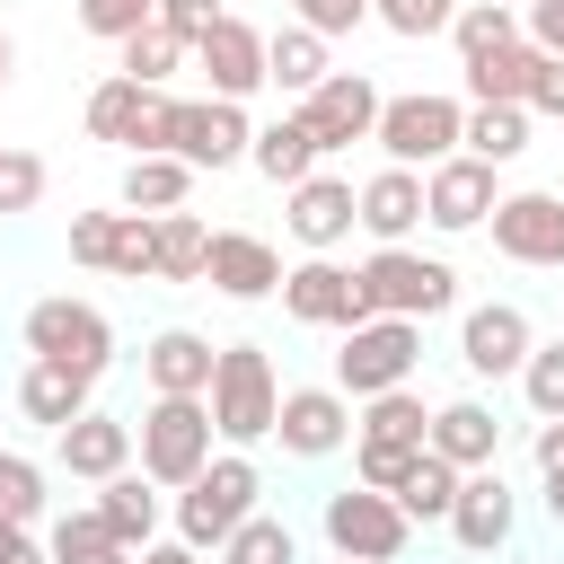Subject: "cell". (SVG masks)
<instances>
[{
	"mask_svg": "<svg viewBox=\"0 0 564 564\" xmlns=\"http://www.w3.org/2000/svg\"><path fill=\"white\" fill-rule=\"evenodd\" d=\"M212 361H220V344L194 335V326H159V335L141 344L150 397H212Z\"/></svg>",
	"mask_w": 564,
	"mask_h": 564,
	"instance_id": "44dd1931",
	"label": "cell"
},
{
	"mask_svg": "<svg viewBox=\"0 0 564 564\" xmlns=\"http://www.w3.org/2000/svg\"><path fill=\"white\" fill-rule=\"evenodd\" d=\"M194 62H203L212 97H238V106H247V97L264 88V35H256L247 18H229V9H220V18L194 35Z\"/></svg>",
	"mask_w": 564,
	"mask_h": 564,
	"instance_id": "d6986e66",
	"label": "cell"
},
{
	"mask_svg": "<svg viewBox=\"0 0 564 564\" xmlns=\"http://www.w3.org/2000/svg\"><path fill=\"white\" fill-rule=\"evenodd\" d=\"M538 44L520 35V44H502V53H485V62H467V97L476 106H529V79H538Z\"/></svg>",
	"mask_w": 564,
	"mask_h": 564,
	"instance_id": "1f68e13d",
	"label": "cell"
},
{
	"mask_svg": "<svg viewBox=\"0 0 564 564\" xmlns=\"http://www.w3.org/2000/svg\"><path fill=\"white\" fill-rule=\"evenodd\" d=\"M88 388H97L88 370H70V361H44V352H35V361H26V379H18V414H26V423H44V432H62V423H79V414H88Z\"/></svg>",
	"mask_w": 564,
	"mask_h": 564,
	"instance_id": "484cf974",
	"label": "cell"
},
{
	"mask_svg": "<svg viewBox=\"0 0 564 564\" xmlns=\"http://www.w3.org/2000/svg\"><path fill=\"white\" fill-rule=\"evenodd\" d=\"M106 273H123V282L159 273V212H115V264Z\"/></svg>",
	"mask_w": 564,
	"mask_h": 564,
	"instance_id": "f35d334b",
	"label": "cell"
},
{
	"mask_svg": "<svg viewBox=\"0 0 564 564\" xmlns=\"http://www.w3.org/2000/svg\"><path fill=\"white\" fill-rule=\"evenodd\" d=\"M511 529H520V494L502 485V467H467L458 476V502H449V538L467 555H502Z\"/></svg>",
	"mask_w": 564,
	"mask_h": 564,
	"instance_id": "e0dca14e",
	"label": "cell"
},
{
	"mask_svg": "<svg viewBox=\"0 0 564 564\" xmlns=\"http://www.w3.org/2000/svg\"><path fill=\"white\" fill-rule=\"evenodd\" d=\"M317 529H326V546H335V555H352V564H397V555L414 546L405 502H397V494H379V485H361V476H352L344 494H326Z\"/></svg>",
	"mask_w": 564,
	"mask_h": 564,
	"instance_id": "277c9868",
	"label": "cell"
},
{
	"mask_svg": "<svg viewBox=\"0 0 564 564\" xmlns=\"http://www.w3.org/2000/svg\"><path fill=\"white\" fill-rule=\"evenodd\" d=\"M520 35H529V26H520V9H511V0H458V18H449L458 62H485V53L520 44Z\"/></svg>",
	"mask_w": 564,
	"mask_h": 564,
	"instance_id": "d6a6232c",
	"label": "cell"
},
{
	"mask_svg": "<svg viewBox=\"0 0 564 564\" xmlns=\"http://www.w3.org/2000/svg\"><path fill=\"white\" fill-rule=\"evenodd\" d=\"M370 18L388 26V35H449V18H458V0H370Z\"/></svg>",
	"mask_w": 564,
	"mask_h": 564,
	"instance_id": "60d3db41",
	"label": "cell"
},
{
	"mask_svg": "<svg viewBox=\"0 0 564 564\" xmlns=\"http://www.w3.org/2000/svg\"><path fill=\"white\" fill-rule=\"evenodd\" d=\"M326 70H335V62H326V35H317V26H300V18H291V26H273V35H264V79H273L282 97H308Z\"/></svg>",
	"mask_w": 564,
	"mask_h": 564,
	"instance_id": "f546056e",
	"label": "cell"
},
{
	"mask_svg": "<svg viewBox=\"0 0 564 564\" xmlns=\"http://www.w3.org/2000/svg\"><path fill=\"white\" fill-rule=\"evenodd\" d=\"M0 520H26V529L44 520V467L18 458V449H9V467H0Z\"/></svg>",
	"mask_w": 564,
	"mask_h": 564,
	"instance_id": "7bdbcfd3",
	"label": "cell"
},
{
	"mask_svg": "<svg viewBox=\"0 0 564 564\" xmlns=\"http://www.w3.org/2000/svg\"><path fill=\"white\" fill-rule=\"evenodd\" d=\"M458 476H467V467H449L441 449H423V458H414V476L397 485V502H405V520H414V529H432V520L449 529V502H458Z\"/></svg>",
	"mask_w": 564,
	"mask_h": 564,
	"instance_id": "836d02e7",
	"label": "cell"
},
{
	"mask_svg": "<svg viewBox=\"0 0 564 564\" xmlns=\"http://www.w3.org/2000/svg\"><path fill=\"white\" fill-rule=\"evenodd\" d=\"M335 564H352V555H335Z\"/></svg>",
	"mask_w": 564,
	"mask_h": 564,
	"instance_id": "91938a15",
	"label": "cell"
},
{
	"mask_svg": "<svg viewBox=\"0 0 564 564\" xmlns=\"http://www.w3.org/2000/svg\"><path fill=\"white\" fill-rule=\"evenodd\" d=\"M256 494H264L256 458H247V449H220L194 485H176V538H185V546H229V529L256 520Z\"/></svg>",
	"mask_w": 564,
	"mask_h": 564,
	"instance_id": "3957f363",
	"label": "cell"
},
{
	"mask_svg": "<svg viewBox=\"0 0 564 564\" xmlns=\"http://www.w3.org/2000/svg\"><path fill=\"white\" fill-rule=\"evenodd\" d=\"M520 26H529V44H538V53H564V0H529V9H520Z\"/></svg>",
	"mask_w": 564,
	"mask_h": 564,
	"instance_id": "681fc988",
	"label": "cell"
},
{
	"mask_svg": "<svg viewBox=\"0 0 564 564\" xmlns=\"http://www.w3.org/2000/svg\"><path fill=\"white\" fill-rule=\"evenodd\" d=\"M370 141H379L397 167H441V159L467 141V106H458V97H432V88H414V97H388Z\"/></svg>",
	"mask_w": 564,
	"mask_h": 564,
	"instance_id": "8992f818",
	"label": "cell"
},
{
	"mask_svg": "<svg viewBox=\"0 0 564 564\" xmlns=\"http://www.w3.org/2000/svg\"><path fill=\"white\" fill-rule=\"evenodd\" d=\"M282 256H273V238H256V229H212V264H203V282L220 291V300H273L282 291Z\"/></svg>",
	"mask_w": 564,
	"mask_h": 564,
	"instance_id": "ffe728a7",
	"label": "cell"
},
{
	"mask_svg": "<svg viewBox=\"0 0 564 564\" xmlns=\"http://www.w3.org/2000/svg\"><path fill=\"white\" fill-rule=\"evenodd\" d=\"M88 132L97 141H115L123 159H141V150H167V132H176V97L167 88H141V79H97L88 88Z\"/></svg>",
	"mask_w": 564,
	"mask_h": 564,
	"instance_id": "ba28073f",
	"label": "cell"
},
{
	"mask_svg": "<svg viewBox=\"0 0 564 564\" xmlns=\"http://www.w3.org/2000/svg\"><path fill=\"white\" fill-rule=\"evenodd\" d=\"M0 564H53V555L26 538V520H0Z\"/></svg>",
	"mask_w": 564,
	"mask_h": 564,
	"instance_id": "816d5d0a",
	"label": "cell"
},
{
	"mask_svg": "<svg viewBox=\"0 0 564 564\" xmlns=\"http://www.w3.org/2000/svg\"><path fill=\"white\" fill-rule=\"evenodd\" d=\"M538 476H564V414L538 423Z\"/></svg>",
	"mask_w": 564,
	"mask_h": 564,
	"instance_id": "f5cc1de1",
	"label": "cell"
},
{
	"mask_svg": "<svg viewBox=\"0 0 564 564\" xmlns=\"http://www.w3.org/2000/svg\"><path fill=\"white\" fill-rule=\"evenodd\" d=\"M529 352H538V326H529L520 300H485V308L458 317V361H467L476 379H520Z\"/></svg>",
	"mask_w": 564,
	"mask_h": 564,
	"instance_id": "4fadbf2b",
	"label": "cell"
},
{
	"mask_svg": "<svg viewBox=\"0 0 564 564\" xmlns=\"http://www.w3.org/2000/svg\"><path fill=\"white\" fill-rule=\"evenodd\" d=\"M44 555H53V564H132V546H115V529L97 520V502H88V511H62L53 538H44Z\"/></svg>",
	"mask_w": 564,
	"mask_h": 564,
	"instance_id": "e575fe53",
	"label": "cell"
},
{
	"mask_svg": "<svg viewBox=\"0 0 564 564\" xmlns=\"http://www.w3.org/2000/svg\"><path fill=\"white\" fill-rule=\"evenodd\" d=\"M352 273H361V291H370L379 317H441V308L458 300V273H449L441 256H423V247H379V256L352 264Z\"/></svg>",
	"mask_w": 564,
	"mask_h": 564,
	"instance_id": "52a82bcc",
	"label": "cell"
},
{
	"mask_svg": "<svg viewBox=\"0 0 564 564\" xmlns=\"http://www.w3.org/2000/svg\"><path fill=\"white\" fill-rule=\"evenodd\" d=\"M26 352H44V361H70V370L106 379V361H115V326H106V308H97V300L53 291V300H35V308H26Z\"/></svg>",
	"mask_w": 564,
	"mask_h": 564,
	"instance_id": "9c48e42d",
	"label": "cell"
},
{
	"mask_svg": "<svg viewBox=\"0 0 564 564\" xmlns=\"http://www.w3.org/2000/svg\"><path fill=\"white\" fill-rule=\"evenodd\" d=\"M9 70H18V44H9V26H0V88H9Z\"/></svg>",
	"mask_w": 564,
	"mask_h": 564,
	"instance_id": "9f6ffc18",
	"label": "cell"
},
{
	"mask_svg": "<svg viewBox=\"0 0 564 564\" xmlns=\"http://www.w3.org/2000/svg\"><path fill=\"white\" fill-rule=\"evenodd\" d=\"M159 494H167V485H150L141 467H123V476H106V485H97V520L115 529V546H132V555H141V546L159 538Z\"/></svg>",
	"mask_w": 564,
	"mask_h": 564,
	"instance_id": "4316f807",
	"label": "cell"
},
{
	"mask_svg": "<svg viewBox=\"0 0 564 564\" xmlns=\"http://www.w3.org/2000/svg\"><path fill=\"white\" fill-rule=\"evenodd\" d=\"M273 441L291 458H335L352 441V397L326 379V388H282V414H273Z\"/></svg>",
	"mask_w": 564,
	"mask_h": 564,
	"instance_id": "2e32d148",
	"label": "cell"
},
{
	"mask_svg": "<svg viewBox=\"0 0 564 564\" xmlns=\"http://www.w3.org/2000/svg\"><path fill=\"white\" fill-rule=\"evenodd\" d=\"M432 449H441L449 467H502V423H494V405H485V397L432 405Z\"/></svg>",
	"mask_w": 564,
	"mask_h": 564,
	"instance_id": "603a6c76",
	"label": "cell"
},
{
	"mask_svg": "<svg viewBox=\"0 0 564 564\" xmlns=\"http://www.w3.org/2000/svg\"><path fill=\"white\" fill-rule=\"evenodd\" d=\"M194 176L203 167H185L176 150H141V159H123V212H185V194H194Z\"/></svg>",
	"mask_w": 564,
	"mask_h": 564,
	"instance_id": "83f0119b",
	"label": "cell"
},
{
	"mask_svg": "<svg viewBox=\"0 0 564 564\" xmlns=\"http://www.w3.org/2000/svg\"><path fill=\"white\" fill-rule=\"evenodd\" d=\"M291 203H282V220H291V238L308 247V256H335L352 229H361V185H344V176H300V185H282Z\"/></svg>",
	"mask_w": 564,
	"mask_h": 564,
	"instance_id": "5bb4252c",
	"label": "cell"
},
{
	"mask_svg": "<svg viewBox=\"0 0 564 564\" xmlns=\"http://www.w3.org/2000/svg\"><path fill=\"white\" fill-rule=\"evenodd\" d=\"M0 150H9V141H0Z\"/></svg>",
	"mask_w": 564,
	"mask_h": 564,
	"instance_id": "94428289",
	"label": "cell"
},
{
	"mask_svg": "<svg viewBox=\"0 0 564 564\" xmlns=\"http://www.w3.org/2000/svg\"><path fill=\"white\" fill-rule=\"evenodd\" d=\"M529 115H555V123H564V53L538 62V79H529Z\"/></svg>",
	"mask_w": 564,
	"mask_h": 564,
	"instance_id": "c3c4849f",
	"label": "cell"
},
{
	"mask_svg": "<svg viewBox=\"0 0 564 564\" xmlns=\"http://www.w3.org/2000/svg\"><path fill=\"white\" fill-rule=\"evenodd\" d=\"M282 308H291L300 326H335V335H352L361 317H379V308H370V291H361V273H344L335 256L291 264V273H282Z\"/></svg>",
	"mask_w": 564,
	"mask_h": 564,
	"instance_id": "7c38bea8",
	"label": "cell"
},
{
	"mask_svg": "<svg viewBox=\"0 0 564 564\" xmlns=\"http://www.w3.org/2000/svg\"><path fill=\"white\" fill-rule=\"evenodd\" d=\"M132 441H141V476H150V485H167V494H176V485H194V476L220 458V449H212V441H220L212 397H150Z\"/></svg>",
	"mask_w": 564,
	"mask_h": 564,
	"instance_id": "6da1fadb",
	"label": "cell"
},
{
	"mask_svg": "<svg viewBox=\"0 0 564 564\" xmlns=\"http://www.w3.org/2000/svg\"><path fill=\"white\" fill-rule=\"evenodd\" d=\"M414 458H423V449H405V441H352V476L379 485V494H397V485L414 476Z\"/></svg>",
	"mask_w": 564,
	"mask_h": 564,
	"instance_id": "b9f144b4",
	"label": "cell"
},
{
	"mask_svg": "<svg viewBox=\"0 0 564 564\" xmlns=\"http://www.w3.org/2000/svg\"><path fill=\"white\" fill-rule=\"evenodd\" d=\"M352 441H405V449H432V405L414 397V379L361 397V405H352Z\"/></svg>",
	"mask_w": 564,
	"mask_h": 564,
	"instance_id": "f1b7e54d",
	"label": "cell"
},
{
	"mask_svg": "<svg viewBox=\"0 0 564 564\" xmlns=\"http://www.w3.org/2000/svg\"><path fill=\"white\" fill-rule=\"evenodd\" d=\"M458 150L511 167V159L529 150V106H467V141H458Z\"/></svg>",
	"mask_w": 564,
	"mask_h": 564,
	"instance_id": "8d00e7d4",
	"label": "cell"
},
{
	"mask_svg": "<svg viewBox=\"0 0 564 564\" xmlns=\"http://www.w3.org/2000/svg\"><path fill=\"white\" fill-rule=\"evenodd\" d=\"M203 264H212V229L194 212H159V273L150 282H203Z\"/></svg>",
	"mask_w": 564,
	"mask_h": 564,
	"instance_id": "d590c367",
	"label": "cell"
},
{
	"mask_svg": "<svg viewBox=\"0 0 564 564\" xmlns=\"http://www.w3.org/2000/svg\"><path fill=\"white\" fill-rule=\"evenodd\" d=\"M70 264H88V273L115 264V212H70Z\"/></svg>",
	"mask_w": 564,
	"mask_h": 564,
	"instance_id": "bcb514c9",
	"label": "cell"
},
{
	"mask_svg": "<svg viewBox=\"0 0 564 564\" xmlns=\"http://www.w3.org/2000/svg\"><path fill=\"white\" fill-rule=\"evenodd\" d=\"M379 106H388V97H379L361 70H326V79L300 97V115H308V132L326 141V159L352 150V141H370V132H379Z\"/></svg>",
	"mask_w": 564,
	"mask_h": 564,
	"instance_id": "9a60e30c",
	"label": "cell"
},
{
	"mask_svg": "<svg viewBox=\"0 0 564 564\" xmlns=\"http://www.w3.org/2000/svg\"><path fill=\"white\" fill-rule=\"evenodd\" d=\"M0 467H9V449H0Z\"/></svg>",
	"mask_w": 564,
	"mask_h": 564,
	"instance_id": "6f0895ef",
	"label": "cell"
},
{
	"mask_svg": "<svg viewBox=\"0 0 564 564\" xmlns=\"http://www.w3.org/2000/svg\"><path fill=\"white\" fill-rule=\"evenodd\" d=\"M159 18V0H79V26L97 35V44H123V35H141Z\"/></svg>",
	"mask_w": 564,
	"mask_h": 564,
	"instance_id": "ee69618b",
	"label": "cell"
},
{
	"mask_svg": "<svg viewBox=\"0 0 564 564\" xmlns=\"http://www.w3.org/2000/svg\"><path fill=\"white\" fill-rule=\"evenodd\" d=\"M520 397H529V414H538V423H555V414H564V344H538V352L520 361Z\"/></svg>",
	"mask_w": 564,
	"mask_h": 564,
	"instance_id": "ab89813d",
	"label": "cell"
},
{
	"mask_svg": "<svg viewBox=\"0 0 564 564\" xmlns=\"http://www.w3.org/2000/svg\"><path fill=\"white\" fill-rule=\"evenodd\" d=\"M494 203H502V185H494V159H476V150H449L441 167H423V220H432L441 238H467V229H485V220H494Z\"/></svg>",
	"mask_w": 564,
	"mask_h": 564,
	"instance_id": "30bf717a",
	"label": "cell"
},
{
	"mask_svg": "<svg viewBox=\"0 0 564 564\" xmlns=\"http://www.w3.org/2000/svg\"><path fill=\"white\" fill-rule=\"evenodd\" d=\"M494 256H511V264H564V194H502L494 203Z\"/></svg>",
	"mask_w": 564,
	"mask_h": 564,
	"instance_id": "ac0fdd59",
	"label": "cell"
},
{
	"mask_svg": "<svg viewBox=\"0 0 564 564\" xmlns=\"http://www.w3.org/2000/svg\"><path fill=\"white\" fill-rule=\"evenodd\" d=\"M185 62H194V35H176L167 18H150L141 35H123V44H115V70H123V79H141V88H167Z\"/></svg>",
	"mask_w": 564,
	"mask_h": 564,
	"instance_id": "4dcf8cb0",
	"label": "cell"
},
{
	"mask_svg": "<svg viewBox=\"0 0 564 564\" xmlns=\"http://www.w3.org/2000/svg\"><path fill=\"white\" fill-rule=\"evenodd\" d=\"M273 414H282L273 352L264 344H220V361H212V423H220V441L256 449V441H273Z\"/></svg>",
	"mask_w": 564,
	"mask_h": 564,
	"instance_id": "7a4b0ae2",
	"label": "cell"
},
{
	"mask_svg": "<svg viewBox=\"0 0 564 564\" xmlns=\"http://www.w3.org/2000/svg\"><path fill=\"white\" fill-rule=\"evenodd\" d=\"M291 18H300V26H317V35L335 44V35H352V26L370 18V0H291Z\"/></svg>",
	"mask_w": 564,
	"mask_h": 564,
	"instance_id": "7dc6e473",
	"label": "cell"
},
{
	"mask_svg": "<svg viewBox=\"0 0 564 564\" xmlns=\"http://www.w3.org/2000/svg\"><path fill=\"white\" fill-rule=\"evenodd\" d=\"M220 564H300V538H291V520L256 511V520H238V529H229Z\"/></svg>",
	"mask_w": 564,
	"mask_h": 564,
	"instance_id": "74e56055",
	"label": "cell"
},
{
	"mask_svg": "<svg viewBox=\"0 0 564 564\" xmlns=\"http://www.w3.org/2000/svg\"><path fill=\"white\" fill-rule=\"evenodd\" d=\"M247 141H256V123H247V106L238 97H176V132H167V150L185 159V167H238L247 159Z\"/></svg>",
	"mask_w": 564,
	"mask_h": 564,
	"instance_id": "8fae6325",
	"label": "cell"
},
{
	"mask_svg": "<svg viewBox=\"0 0 564 564\" xmlns=\"http://www.w3.org/2000/svg\"><path fill=\"white\" fill-rule=\"evenodd\" d=\"M511 9H529V0H511Z\"/></svg>",
	"mask_w": 564,
	"mask_h": 564,
	"instance_id": "680465c9",
	"label": "cell"
},
{
	"mask_svg": "<svg viewBox=\"0 0 564 564\" xmlns=\"http://www.w3.org/2000/svg\"><path fill=\"white\" fill-rule=\"evenodd\" d=\"M132 564H203V546H185V538H150Z\"/></svg>",
	"mask_w": 564,
	"mask_h": 564,
	"instance_id": "db71d44e",
	"label": "cell"
},
{
	"mask_svg": "<svg viewBox=\"0 0 564 564\" xmlns=\"http://www.w3.org/2000/svg\"><path fill=\"white\" fill-rule=\"evenodd\" d=\"M159 18H167L176 35H203V26L220 18V0H159Z\"/></svg>",
	"mask_w": 564,
	"mask_h": 564,
	"instance_id": "f907efd6",
	"label": "cell"
},
{
	"mask_svg": "<svg viewBox=\"0 0 564 564\" xmlns=\"http://www.w3.org/2000/svg\"><path fill=\"white\" fill-rule=\"evenodd\" d=\"M361 229H370L379 247H405V238L423 229V176L388 159V167H379V176L361 185Z\"/></svg>",
	"mask_w": 564,
	"mask_h": 564,
	"instance_id": "d4e9b609",
	"label": "cell"
},
{
	"mask_svg": "<svg viewBox=\"0 0 564 564\" xmlns=\"http://www.w3.org/2000/svg\"><path fill=\"white\" fill-rule=\"evenodd\" d=\"M317 159H326V141L308 132V115L291 106V115H273L256 141H247V167L264 176V185H300V176H317Z\"/></svg>",
	"mask_w": 564,
	"mask_h": 564,
	"instance_id": "cb8c5ba5",
	"label": "cell"
},
{
	"mask_svg": "<svg viewBox=\"0 0 564 564\" xmlns=\"http://www.w3.org/2000/svg\"><path fill=\"white\" fill-rule=\"evenodd\" d=\"M546 520L564 529V476H546Z\"/></svg>",
	"mask_w": 564,
	"mask_h": 564,
	"instance_id": "11a10c76",
	"label": "cell"
},
{
	"mask_svg": "<svg viewBox=\"0 0 564 564\" xmlns=\"http://www.w3.org/2000/svg\"><path fill=\"white\" fill-rule=\"evenodd\" d=\"M414 361H423V317H361L344 335V352H335V388L361 405L379 388H405Z\"/></svg>",
	"mask_w": 564,
	"mask_h": 564,
	"instance_id": "5b68a950",
	"label": "cell"
},
{
	"mask_svg": "<svg viewBox=\"0 0 564 564\" xmlns=\"http://www.w3.org/2000/svg\"><path fill=\"white\" fill-rule=\"evenodd\" d=\"M44 203V159L35 150H0V212H35Z\"/></svg>",
	"mask_w": 564,
	"mask_h": 564,
	"instance_id": "f6af8a7d",
	"label": "cell"
},
{
	"mask_svg": "<svg viewBox=\"0 0 564 564\" xmlns=\"http://www.w3.org/2000/svg\"><path fill=\"white\" fill-rule=\"evenodd\" d=\"M53 449H62V467H70L79 485H106V476H123V467H132V449H141V441H132V423H123V414H97V405H88L79 423H62V432H53Z\"/></svg>",
	"mask_w": 564,
	"mask_h": 564,
	"instance_id": "7402d4cb",
	"label": "cell"
}]
</instances>
